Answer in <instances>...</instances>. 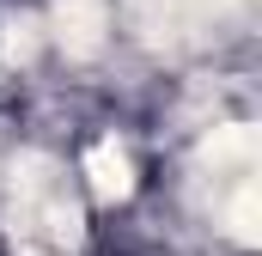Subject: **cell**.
I'll return each instance as SVG.
<instances>
[{
    "instance_id": "6da1fadb",
    "label": "cell",
    "mask_w": 262,
    "mask_h": 256,
    "mask_svg": "<svg viewBox=\"0 0 262 256\" xmlns=\"http://www.w3.org/2000/svg\"><path fill=\"white\" fill-rule=\"evenodd\" d=\"M12 256H79V201L61 165L25 159L12 177Z\"/></svg>"
},
{
    "instance_id": "7a4b0ae2",
    "label": "cell",
    "mask_w": 262,
    "mask_h": 256,
    "mask_svg": "<svg viewBox=\"0 0 262 256\" xmlns=\"http://www.w3.org/2000/svg\"><path fill=\"white\" fill-rule=\"evenodd\" d=\"M85 171H92V189L98 195H128V153L116 146V140H98L92 146V159H85Z\"/></svg>"
}]
</instances>
